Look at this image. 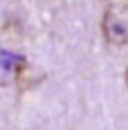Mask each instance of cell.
Listing matches in <instances>:
<instances>
[{
	"label": "cell",
	"instance_id": "obj_1",
	"mask_svg": "<svg viewBox=\"0 0 128 130\" xmlns=\"http://www.w3.org/2000/svg\"><path fill=\"white\" fill-rule=\"evenodd\" d=\"M101 28L110 45H128V6L122 2H110L103 14Z\"/></svg>",
	"mask_w": 128,
	"mask_h": 130
},
{
	"label": "cell",
	"instance_id": "obj_2",
	"mask_svg": "<svg viewBox=\"0 0 128 130\" xmlns=\"http://www.w3.org/2000/svg\"><path fill=\"white\" fill-rule=\"evenodd\" d=\"M36 83H40L38 73L26 63V59H18V65H16V85H18V91L22 93V91L32 89Z\"/></svg>",
	"mask_w": 128,
	"mask_h": 130
},
{
	"label": "cell",
	"instance_id": "obj_3",
	"mask_svg": "<svg viewBox=\"0 0 128 130\" xmlns=\"http://www.w3.org/2000/svg\"><path fill=\"white\" fill-rule=\"evenodd\" d=\"M124 81H126V87H128V69H126V73H124Z\"/></svg>",
	"mask_w": 128,
	"mask_h": 130
}]
</instances>
